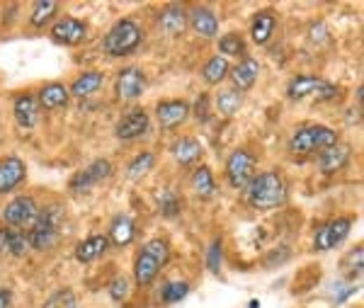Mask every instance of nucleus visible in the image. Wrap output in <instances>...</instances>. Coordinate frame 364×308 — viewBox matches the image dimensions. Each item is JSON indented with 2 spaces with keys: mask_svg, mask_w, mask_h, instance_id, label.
<instances>
[{
  "mask_svg": "<svg viewBox=\"0 0 364 308\" xmlns=\"http://www.w3.org/2000/svg\"><path fill=\"white\" fill-rule=\"evenodd\" d=\"M245 201L255 211H272L287 204L289 199V189L287 182L277 170H265V173H257L250 180V185L243 189Z\"/></svg>",
  "mask_w": 364,
  "mask_h": 308,
  "instance_id": "f257e3e1",
  "label": "nucleus"
},
{
  "mask_svg": "<svg viewBox=\"0 0 364 308\" xmlns=\"http://www.w3.org/2000/svg\"><path fill=\"white\" fill-rule=\"evenodd\" d=\"M66 221V214L58 204H46L39 206V214L34 218V223L27 228V243L29 250L37 253H49L61 243V228Z\"/></svg>",
  "mask_w": 364,
  "mask_h": 308,
  "instance_id": "f03ea898",
  "label": "nucleus"
},
{
  "mask_svg": "<svg viewBox=\"0 0 364 308\" xmlns=\"http://www.w3.org/2000/svg\"><path fill=\"white\" fill-rule=\"evenodd\" d=\"M144 27L139 25L132 17H122L117 20L112 27L107 29L102 39V51L109 58H122V56H132L134 51L144 44Z\"/></svg>",
  "mask_w": 364,
  "mask_h": 308,
  "instance_id": "7ed1b4c3",
  "label": "nucleus"
},
{
  "mask_svg": "<svg viewBox=\"0 0 364 308\" xmlns=\"http://www.w3.org/2000/svg\"><path fill=\"white\" fill-rule=\"evenodd\" d=\"M336 144H340L336 129L323 127V124H304L291 132L289 141H287V151L294 156H314V153H321Z\"/></svg>",
  "mask_w": 364,
  "mask_h": 308,
  "instance_id": "20e7f679",
  "label": "nucleus"
},
{
  "mask_svg": "<svg viewBox=\"0 0 364 308\" xmlns=\"http://www.w3.org/2000/svg\"><path fill=\"white\" fill-rule=\"evenodd\" d=\"M338 85L318 78V75H296L287 83V97L291 102H301V100H316V102H328L336 100Z\"/></svg>",
  "mask_w": 364,
  "mask_h": 308,
  "instance_id": "39448f33",
  "label": "nucleus"
},
{
  "mask_svg": "<svg viewBox=\"0 0 364 308\" xmlns=\"http://www.w3.org/2000/svg\"><path fill=\"white\" fill-rule=\"evenodd\" d=\"M224 175H226L228 185L243 192V189L250 185L252 177L257 175V158L252 156L248 148H236V151L226 158Z\"/></svg>",
  "mask_w": 364,
  "mask_h": 308,
  "instance_id": "423d86ee",
  "label": "nucleus"
},
{
  "mask_svg": "<svg viewBox=\"0 0 364 308\" xmlns=\"http://www.w3.org/2000/svg\"><path fill=\"white\" fill-rule=\"evenodd\" d=\"M39 214V204L34 197H29V194H17L8 201V204L3 206V211H0V218L5 221V226L8 228H27L34 223V218Z\"/></svg>",
  "mask_w": 364,
  "mask_h": 308,
  "instance_id": "0eeeda50",
  "label": "nucleus"
},
{
  "mask_svg": "<svg viewBox=\"0 0 364 308\" xmlns=\"http://www.w3.org/2000/svg\"><path fill=\"white\" fill-rule=\"evenodd\" d=\"M352 223H355V218L352 216H336V218H331V221L321 223L314 233V250L326 253V250L338 248L340 243L350 235Z\"/></svg>",
  "mask_w": 364,
  "mask_h": 308,
  "instance_id": "6e6552de",
  "label": "nucleus"
},
{
  "mask_svg": "<svg viewBox=\"0 0 364 308\" xmlns=\"http://www.w3.org/2000/svg\"><path fill=\"white\" fill-rule=\"evenodd\" d=\"M114 173V165L107 161V158H95L90 165H85L83 170H78L73 177L68 180V189L73 194H80V192H87V189H92L100 182L109 180Z\"/></svg>",
  "mask_w": 364,
  "mask_h": 308,
  "instance_id": "1a4fd4ad",
  "label": "nucleus"
},
{
  "mask_svg": "<svg viewBox=\"0 0 364 308\" xmlns=\"http://www.w3.org/2000/svg\"><path fill=\"white\" fill-rule=\"evenodd\" d=\"M149 132H151V117L144 107H132L114 124V136L119 141H136Z\"/></svg>",
  "mask_w": 364,
  "mask_h": 308,
  "instance_id": "9d476101",
  "label": "nucleus"
},
{
  "mask_svg": "<svg viewBox=\"0 0 364 308\" xmlns=\"http://www.w3.org/2000/svg\"><path fill=\"white\" fill-rule=\"evenodd\" d=\"M146 90V73L139 66H127L122 70H117L114 78V95L119 100H139Z\"/></svg>",
  "mask_w": 364,
  "mask_h": 308,
  "instance_id": "9b49d317",
  "label": "nucleus"
},
{
  "mask_svg": "<svg viewBox=\"0 0 364 308\" xmlns=\"http://www.w3.org/2000/svg\"><path fill=\"white\" fill-rule=\"evenodd\" d=\"M49 37L61 46H78L87 37V25L78 17H58L49 29Z\"/></svg>",
  "mask_w": 364,
  "mask_h": 308,
  "instance_id": "f8f14e48",
  "label": "nucleus"
},
{
  "mask_svg": "<svg viewBox=\"0 0 364 308\" xmlns=\"http://www.w3.org/2000/svg\"><path fill=\"white\" fill-rule=\"evenodd\" d=\"M187 27L202 39H214L219 37V17L214 10L204 8V5H195L187 10Z\"/></svg>",
  "mask_w": 364,
  "mask_h": 308,
  "instance_id": "ddd939ff",
  "label": "nucleus"
},
{
  "mask_svg": "<svg viewBox=\"0 0 364 308\" xmlns=\"http://www.w3.org/2000/svg\"><path fill=\"white\" fill-rule=\"evenodd\" d=\"M27 180V165L17 156L0 158V197L15 192Z\"/></svg>",
  "mask_w": 364,
  "mask_h": 308,
  "instance_id": "4468645a",
  "label": "nucleus"
},
{
  "mask_svg": "<svg viewBox=\"0 0 364 308\" xmlns=\"http://www.w3.org/2000/svg\"><path fill=\"white\" fill-rule=\"evenodd\" d=\"M257 78H260V61L252 56H243L236 66H231V70H228L231 87L238 92H248L257 83Z\"/></svg>",
  "mask_w": 364,
  "mask_h": 308,
  "instance_id": "2eb2a0df",
  "label": "nucleus"
},
{
  "mask_svg": "<svg viewBox=\"0 0 364 308\" xmlns=\"http://www.w3.org/2000/svg\"><path fill=\"white\" fill-rule=\"evenodd\" d=\"M156 120L163 129H178L190 120V105L185 100H161L156 105Z\"/></svg>",
  "mask_w": 364,
  "mask_h": 308,
  "instance_id": "dca6fc26",
  "label": "nucleus"
},
{
  "mask_svg": "<svg viewBox=\"0 0 364 308\" xmlns=\"http://www.w3.org/2000/svg\"><path fill=\"white\" fill-rule=\"evenodd\" d=\"M350 158H352V148L348 144H336L316 156V165H318L323 175H336L340 170L348 168Z\"/></svg>",
  "mask_w": 364,
  "mask_h": 308,
  "instance_id": "f3484780",
  "label": "nucleus"
},
{
  "mask_svg": "<svg viewBox=\"0 0 364 308\" xmlns=\"http://www.w3.org/2000/svg\"><path fill=\"white\" fill-rule=\"evenodd\" d=\"M39 102L37 97H34L32 92H22L15 97L13 102V117H15V124L20 129H25V132H29V129L37 127L39 122Z\"/></svg>",
  "mask_w": 364,
  "mask_h": 308,
  "instance_id": "a211bd4d",
  "label": "nucleus"
},
{
  "mask_svg": "<svg viewBox=\"0 0 364 308\" xmlns=\"http://www.w3.org/2000/svg\"><path fill=\"white\" fill-rule=\"evenodd\" d=\"M158 27H161L163 34L168 37H180L182 32L187 29V8L185 5H166L158 15Z\"/></svg>",
  "mask_w": 364,
  "mask_h": 308,
  "instance_id": "6ab92c4d",
  "label": "nucleus"
},
{
  "mask_svg": "<svg viewBox=\"0 0 364 308\" xmlns=\"http://www.w3.org/2000/svg\"><path fill=\"white\" fill-rule=\"evenodd\" d=\"M39 102V110H46V112H56V110H63L68 105L70 95H68V87L63 83H46V85L39 87V92L34 95Z\"/></svg>",
  "mask_w": 364,
  "mask_h": 308,
  "instance_id": "aec40b11",
  "label": "nucleus"
},
{
  "mask_svg": "<svg viewBox=\"0 0 364 308\" xmlns=\"http://www.w3.org/2000/svg\"><path fill=\"white\" fill-rule=\"evenodd\" d=\"M107 240L109 248H127L136 240V223L132 221L127 214H117L109 223L107 230Z\"/></svg>",
  "mask_w": 364,
  "mask_h": 308,
  "instance_id": "412c9836",
  "label": "nucleus"
},
{
  "mask_svg": "<svg viewBox=\"0 0 364 308\" xmlns=\"http://www.w3.org/2000/svg\"><path fill=\"white\" fill-rule=\"evenodd\" d=\"M170 153H173V158L182 165V168H192V165L202 158L204 151L197 139H192V136H180L178 141H173Z\"/></svg>",
  "mask_w": 364,
  "mask_h": 308,
  "instance_id": "4be33fe9",
  "label": "nucleus"
},
{
  "mask_svg": "<svg viewBox=\"0 0 364 308\" xmlns=\"http://www.w3.org/2000/svg\"><path fill=\"white\" fill-rule=\"evenodd\" d=\"M109 250V240H107V235L105 233H95V235H90V238H85V240H80L78 245H75V260L78 262H95V260L102 257L105 253Z\"/></svg>",
  "mask_w": 364,
  "mask_h": 308,
  "instance_id": "5701e85b",
  "label": "nucleus"
},
{
  "mask_svg": "<svg viewBox=\"0 0 364 308\" xmlns=\"http://www.w3.org/2000/svg\"><path fill=\"white\" fill-rule=\"evenodd\" d=\"M274 29H277V15L272 10H260L255 13L250 22V39L255 41L257 46H265L269 39H272Z\"/></svg>",
  "mask_w": 364,
  "mask_h": 308,
  "instance_id": "b1692460",
  "label": "nucleus"
},
{
  "mask_svg": "<svg viewBox=\"0 0 364 308\" xmlns=\"http://www.w3.org/2000/svg\"><path fill=\"white\" fill-rule=\"evenodd\" d=\"M102 85H105V73H102V70H85V73H80L78 78L70 83L68 95H70V97L83 100V97L95 95Z\"/></svg>",
  "mask_w": 364,
  "mask_h": 308,
  "instance_id": "393cba45",
  "label": "nucleus"
},
{
  "mask_svg": "<svg viewBox=\"0 0 364 308\" xmlns=\"http://www.w3.org/2000/svg\"><path fill=\"white\" fill-rule=\"evenodd\" d=\"M29 253V243L25 230L0 228V255H13V257H25Z\"/></svg>",
  "mask_w": 364,
  "mask_h": 308,
  "instance_id": "a878e982",
  "label": "nucleus"
},
{
  "mask_svg": "<svg viewBox=\"0 0 364 308\" xmlns=\"http://www.w3.org/2000/svg\"><path fill=\"white\" fill-rule=\"evenodd\" d=\"M161 265L156 262L146 250H141L134 260V280H136L139 287H151L156 282V277L161 275Z\"/></svg>",
  "mask_w": 364,
  "mask_h": 308,
  "instance_id": "bb28decb",
  "label": "nucleus"
},
{
  "mask_svg": "<svg viewBox=\"0 0 364 308\" xmlns=\"http://www.w3.org/2000/svg\"><path fill=\"white\" fill-rule=\"evenodd\" d=\"M190 187L195 189V194L199 199H211L216 194V180L211 175V170L207 165H199V168L192 170L190 175Z\"/></svg>",
  "mask_w": 364,
  "mask_h": 308,
  "instance_id": "cd10ccee",
  "label": "nucleus"
},
{
  "mask_svg": "<svg viewBox=\"0 0 364 308\" xmlns=\"http://www.w3.org/2000/svg\"><path fill=\"white\" fill-rule=\"evenodd\" d=\"M58 8H61V5H58L56 0H37V3H32V10H29V25L42 29L58 15Z\"/></svg>",
  "mask_w": 364,
  "mask_h": 308,
  "instance_id": "c85d7f7f",
  "label": "nucleus"
},
{
  "mask_svg": "<svg viewBox=\"0 0 364 308\" xmlns=\"http://www.w3.org/2000/svg\"><path fill=\"white\" fill-rule=\"evenodd\" d=\"M214 102H216V112H219L221 117H233L243 107V92L233 90V87H224V90L216 92Z\"/></svg>",
  "mask_w": 364,
  "mask_h": 308,
  "instance_id": "c756f323",
  "label": "nucleus"
},
{
  "mask_svg": "<svg viewBox=\"0 0 364 308\" xmlns=\"http://www.w3.org/2000/svg\"><path fill=\"white\" fill-rule=\"evenodd\" d=\"M228 70H231V66H228L224 56H211L202 66V80L207 85H219V83H224L228 78Z\"/></svg>",
  "mask_w": 364,
  "mask_h": 308,
  "instance_id": "7c9ffc66",
  "label": "nucleus"
},
{
  "mask_svg": "<svg viewBox=\"0 0 364 308\" xmlns=\"http://www.w3.org/2000/svg\"><path fill=\"white\" fill-rule=\"evenodd\" d=\"M154 165H156V156L151 151H141V153H136V156L129 161V165H127V177L132 182H139L141 177H146L154 170Z\"/></svg>",
  "mask_w": 364,
  "mask_h": 308,
  "instance_id": "2f4dec72",
  "label": "nucleus"
},
{
  "mask_svg": "<svg viewBox=\"0 0 364 308\" xmlns=\"http://www.w3.org/2000/svg\"><path fill=\"white\" fill-rule=\"evenodd\" d=\"M190 294V282L185 280H173V282H166L161 289V301L166 306H173V304H180L185 296Z\"/></svg>",
  "mask_w": 364,
  "mask_h": 308,
  "instance_id": "473e14b6",
  "label": "nucleus"
},
{
  "mask_svg": "<svg viewBox=\"0 0 364 308\" xmlns=\"http://www.w3.org/2000/svg\"><path fill=\"white\" fill-rule=\"evenodd\" d=\"M219 51H221V56H240L243 58L245 56V39H243V34H238V32H228L224 34V37L219 39Z\"/></svg>",
  "mask_w": 364,
  "mask_h": 308,
  "instance_id": "72a5a7b5",
  "label": "nucleus"
},
{
  "mask_svg": "<svg viewBox=\"0 0 364 308\" xmlns=\"http://www.w3.org/2000/svg\"><path fill=\"white\" fill-rule=\"evenodd\" d=\"M158 206H161V214L166 218H175V216H180V211H182V199L173 189H163V192L158 194Z\"/></svg>",
  "mask_w": 364,
  "mask_h": 308,
  "instance_id": "f704fd0d",
  "label": "nucleus"
},
{
  "mask_svg": "<svg viewBox=\"0 0 364 308\" xmlns=\"http://www.w3.org/2000/svg\"><path fill=\"white\" fill-rule=\"evenodd\" d=\"M107 294L114 304H124V301L129 299V294H132V282H129V277L117 275L114 280L107 284Z\"/></svg>",
  "mask_w": 364,
  "mask_h": 308,
  "instance_id": "c9c22d12",
  "label": "nucleus"
},
{
  "mask_svg": "<svg viewBox=\"0 0 364 308\" xmlns=\"http://www.w3.org/2000/svg\"><path fill=\"white\" fill-rule=\"evenodd\" d=\"M42 308H78V299H75L73 289H58L44 301Z\"/></svg>",
  "mask_w": 364,
  "mask_h": 308,
  "instance_id": "e433bc0d",
  "label": "nucleus"
},
{
  "mask_svg": "<svg viewBox=\"0 0 364 308\" xmlns=\"http://www.w3.org/2000/svg\"><path fill=\"white\" fill-rule=\"evenodd\" d=\"M141 250H146L151 255V257L156 260L161 267H166V265L170 262V245H168V240H163V238H154V240H149L146 243Z\"/></svg>",
  "mask_w": 364,
  "mask_h": 308,
  "instance_id": "4c0bfd02",
  "label": "nucleus"
},
{
  "mask_svg": "<svg viewBox=\"0 0 364 308\" xmlns=\"http://www.w3.org/2000/svg\"><path fill=\"white\" fill-rule=\"evenodd\" d=\"M221 265H224V240L214 238L209 243V248H207V267H209V272L219 275Z\"/></svg>",
  "mask_w": 364,
  "mask_h": 308,
  "instance_id": "58836bf2",
  "label": "nucleus"
},
{
  "mask_svg": "<svg viewBox=\"0 0 364 308\" xmlns=\"http://www.w3.org/2000/svg\"><path fill=\"white\" fill-rule=\"evenodd\" d=\"M343 270L350 282L360 280L362 277V248H355V250L343 260Z\"/></svg>",
  "mask_w": 364,
  "mask_h": 308,
  "instance_id": "ea45409f",
  "label": "nucleus"
},
{
  "mask_svg": "<svg viewBox=\"0 0 364 308\" xmlns=\"http://www.w3.org/2000/svg\"><path fill=\"white\" fill-rule=\"evenodd\" d=\"M209 95H199L197 97V102H195V107H190V115H195L197 117V122H202V124H207L209 122Z\"/></svg>",
  "mask_w": 364,
  "mask_h": 308,
  "instance_id": "a19ab883",
  "label": "nucleus"
},
{
  "mask_svg": "<svg viewBox=\"0 0 364 308\" xmlns=\"http://www.w3.org/2000/svg\"><path fill=\"white\" fill-rule=\"evenodd\" d=\"M13 306V292L10 289H0V308Z\"/></svg>",
  "mask_w": 364,
  "mask_h": 308,
  "instance_id": "79ce46f5",
  "label": "nucleus"
},
{
  "mask_svg": "<svg viewBox=\"0 0 364 308\" xmlns=\"http://www.w3.org/2000/svg\"><path fill=\"white\" fill-rule=\"evenodd\" d=\"M250 308H260V301H255V299H252V301H250Z\"/></svg>",
  "mask_w": 364,
  "mask_h": 308,
  "instance_id": "37998d69",
  "label": "nucleus"
}]
</instances>
